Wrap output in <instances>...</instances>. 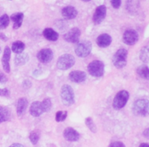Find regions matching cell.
<instances>
[{
    "label": "cell",
    "instance_id": "6",
    "mask_svg": "<svg viewBox=\"0 0 149 147\" xmlns=\"http://www.w3.org/2000/svg\"><path fill=\"white\" fill-rule=\"evenodd\" d=\"M75 63L74 57L71 54H63L58 59L56 66L59 70H66L71 68Z\"/></svg>",
    "mask_w": 149,
    "mask_h": 147
},
{
    "label": "cell",
    "instance_id": "37",
    "mask_svg": "<svg viewBox=\"0 0 149 147\" xmlns=\"http://www.w3.org/2000/svg\"><path fill=\"white\" fill-rule=\"evenodd\" d=\"M0 40H3V41H7L8 39V37L5 36V34H3V33H2V32H0Z\"/></svg>",
    "mask_w": 149,
    "mask_h": 147
},
{
    "label": "cell",
    "instance_id": "34",
    "mask_svg": "<svg viewBox=\"0 0 149 147\" xmlns=\"http://www.w3.org/2000/svg\"><path fill=\"white\" fill-rule=\"evenodd\" d=\"M10 94V92L9 89H8L7 88H5V89H0V96L9 97Z\"/></svg>",
    "mask_w": 149,
    "mask_h": 147
},
{
    "label": "cell",
    "instance_id": "28",
    "mask_svg": "<svg viewBox=\"0 0 149 147\" xmlns=\"http://www.w3.org/2000/svg\"><path fill=\"white\" fill-rule=\"evenodd\" d=\"M40 139V134L37 131H31L29 134V140L33 145L37 144Z\"/></svg>",
    "mask_w": 149,
    "mask_h": 147
},
{
    "label": "cell",
    "instance_id": "41",
    "mask_svg": "<svg viewBox=\"0 0 149 147\" xmlns=\"http://www.w3.org/2000/svg\"><path fill=\"white\" fill-rule=\"evenodd\" d=\"M1 51H2V50H1V48H0V54H1Z\"/></svg>",
    "mask_w": 149,
    "mask_h": 147
},
{
    "label": "cell",
    "instance_id": "14",
    "mask_svg": "<svg viewBox=\"0 0 149 147\" xmlns=\"http://www.w3.org/2000/svg\"><path fill=\"white\" fill-rule=\"evenodd\" d=\"M11 50L8 46H6L4 51L3 56L2 58V64L4 70L6 73H9L10 71V60Z\"/></svg>",
    "mask_w": 149,
    "mask_h": 147
},
{
    "label": "cell",
    "instance_id": "10",
    "mask_svg": "<svg viewBox=\"0 0 149 147\" xmlns=\"http://www.w3.org/2000/svg\"><path fill=\"white\" fill-rule=\"evenodd\" d=\"M81 30L77 27L71 29L69 32H67L64 35V39L67 42L71 43H75L79 42L80 37H81Z\"/></svg>",
    "mask_w": 149,
    "mask_h": 147
},
{
    "label": "cell",
    "instance_id": "38",
    "mask_svg": "<svg viewBox=\"0 0 149 147\" xmlns=\"http://www.w3.org/2000/svg\"><path fill=\"white\" fill-rule=\"evenodd\" d=\"M9 147H24V146L20 144H13L11 146H10Z\"/></svg>",
    "mask_w": 149,
    "mask_h": 147
},
{
    "label": "cell",
    "instance_id": "32",
    "mask_svg": "<svg viewBox=\"0 0 149 147\" xmlns=\"http://www.w3.org/2000/svg\"><path fill=\"white\" fill-rule=\"evenodd\" d=\"M112 6L115 9H118L121 5V0H110Z\"/></svg>",
    "mask_w": 149,
    "mask_h": 147
},
{
    "label": "cell",
    "instance_id": "30",
    "mask_svg": "<svg viewBox=\"0 0 149 147\" xmlns=\"http://www.w3.org/2000/svg\"><path fill=\"white\" fill-rule=\"evenodd\" d=\"M42 105L44 109V112H48L52 107V102L50 98H45L42 102Z\"/></svg>",
    "mask_w": 149,
    "mask_h": 147
},
{
    "label": "cell",
    "instance_id": "11",
    "mask_svg": "<svg viewBox=\"0 0 149 147\" xmlns=\"http://www.w3.org/2000/svg\"><path fill=\"white\" fill-rule=\"evenodd\" d=\"M37 57L40 62L48 63L54 58V53L50 48H43L37 53Z\"/></svg>",
    "mask_w": 149,
    "mask_h": 147
},
{
    "label": "cell",
    "instance_id": "2",
    "mask_svg": "<svg viewBox=\"0 0 149 147\" xmlns=\"http://www.w3.org/2000/svg\"><path fill=\"white\" fill-rule=\"evenodd\" d=\"M133 112L136 116H147L149 115V100L146 99H140L134 103L132 108Z\"/></svg>",
    "mask_w": 149,
    "mask_h": 147
},
{
    "label": "cell",
    "instance_id": "24",
    "mask_svg": "<svg viewBox=\"0 0 149 147\" xmlns=\"http://www.w3.org/2000/svg\"><path fill=\"white\" fill-rule=\"evenodd\" d=\"M25 49V44L22 41L17 40L15 41L12 45V51L15 54H18L23 53Z\"/></svg>",
    "mask_w": 149,
    "mask_h": 147
},
{
    "label": "cell",
    "instance_id": "19",
    "mask_svg": "<svg viewBox=\"0 0 149 147\" xmlns=\"http://www.w3.org/2000/svg\"><path fill=\"white\" fill-rule=\"evenodd\" d=\"M10 19L13 21V27L14 29H18L21 27V26L22 25L23 23V19H24V13H15L13 14L10 16Z\"/></svg>",
    "mask_w": 149,
    "mask_h": 147
},
{
    "label": "cell",
    "instance_id": "18",
    "mask_svg": "<svg viewBox=\"0 0 149 147\" xmlns=\"http://www.w3.org/2000/svg\"><path fill=\"white\" fill-rule=\"evenodd\" d=\"M28 106V100L26 97L19 98L16 104V111L18 116H22L25 113Z\"/></svg>",
    "mask_w": 149,
    "mask_h": 147
},
{
    "label": "cell",
    "instance_id": "13",
    "mask_svg": "<svg viewBox=\"0 0 149 147\" xmlns=\"http://www.w3.org/2000/svg\"><path fill=\"white\" fill-rule=\"evenodd\" d=\"M29 112L31 116H34V117H38V116H41L43 113H45L43 107H42V102H33L30 106Z\"/></svg>",
    "mask_w": 149,
    "mask_h": 147
},
{
    "label": "cell",
    "instance_id": "29",
    "mask_svg": "<svg viewBox=\"0 0 149 147\" xmlns=\"http://www.w3.org/2000/svg\"><path fill=\"white\" fill-rule=\"evenodd\" d=\"M67 116V111H58L56 113V121L58 122H63L66 119Z\"/></svg>",
    "mask_w": 149,
    "mask_h": 147
},
{
    "label": "cell",
    "instance_id": "8",
    "mask_svg": "<svg viewBox=\"0 0 149 147\" xmlns=\"http://www.w3.org/2000/svg\"><path fill=\"white\" fill-rule=\"evenodd\" d=\"M138 33L134 29H128L125 31L123 35V41L128 46H133L138 41Z\"/></svg>",
    "mask_w": 149,
    "mask_h": 147
},
{
    "label": "cell",
    "instance_id": "9",
    "mask_svg": "<svg viewBox=\"0 0 149 147\" xmlns=\"http://www.w3.org/2000/svg\"><path fill=\"white\" fill-rule=\"evenodd\" d=\"M107 14V8L105 5H100L95 10L94 15H93V21L94 24L99 25L104 20Z\"/></svg>",
    "mask_w": 149,
    "mask_h": 147
},
{
    "label": "cell",
    "instance_id": "16",
    "mask_svg": "<svg viewBox=\"0 0 149 147\" xmlns=\"http://www.w3.org/2000/svg\"><path fill=\"white\" fill-rule=\"evenodd\" d=\"M97 44L100 48H107L111 44L112 37L108 34H102L97 38Z\"/></svg>",
    "mask_w": 149,
    "mask_h": 147
},
{
    "label": "cell",
    "instance_id": "36",
    "mask_svg": "<svg viewBox=\"0 0 149 147\" xmlns=\"http://www.w3.org/2000/svg\"><path fill=\"white\" fill-rule=\"evenodd\" d=\"M143 136L147 138V139H149V127L143 131Z\"/></svg>",
    "mask_w": 149,
    "mask_h": 147
},
{
    "label": "cell",
    "instance_id": "40",
    "mask_svg": "<svg viewBox=\"0 0 149 147\" xmlns=\"http://www.w3.org/2000/svg\"><path fill=\"white\" fill-rule=\"evenodd\" d=\"M83 2H89V1H91V0H82Z\"/></svg>",
    "mask_w": 149,
    "mask_h": 147
},
{
    "label": "cell",
    "instance_id": "22",
    "mask_svg": "<svg viewBox=\"0 0 149 147\" xmlns=\"http://www.w3.org/2000/svg\"><path fill=\"white\" fill-rule=\"evenodd\" d=\"M10 118V111L6 107L0 106V123L8 121Z\"/></svg>",
    "mask_w": 149,
    "mask_h": 147
},
{
    "label": "cell",
    "instance_id": "25",
    "mask_svg": "<svg viewBox=\"0 0 149 147\" xmlns=\"http://www.w3.org/2000/svg\"><path fill=\"white\" fill-rule=\"evenodd\" d=\"M140 59L143 62H149V47H144L141 49L140 53Z\"/></svg>",
    "mask_w": 149,
    "mask_h": 147
},
{
    "label": "cell",
    "instance_id": "3",
    "mask_svg": "<svg viewBox=\"0 0 149 147\" xmlns=\"http://www.w3.org/2000/svg\"><path fill=\"white\" fill-rule=\"evenodd\" d=\"M92 49V45L88 40H81L77 44L74 52L78 57L84 58L88 57Z\"/></svg>",
    "mask_w": 149,
    "mask_h": 147
},
{
    "label": "cell",
    "instance_id": "15",
    "mask_svg": "<svg viewBox=\"0 0 149 147\" xmlns=\"http://www.w3.org/2000/svg\"><path fill=\"white\" fill-rule=\"evenodd\" d=\"M64 138L68 141H78L80 139V134L72 127H67L63 133Z\"/></svg>",
    "mask_w": 149,
    "mask_h": 147
},
{
    "label": "cell",
    "instance_id": "5",
    "mask_svg": "<svg viewBox=\"0 0 149 147\" xmlns=\"http://www.w3.org/2000/svg\"><path fill=\"white\" fill-rule=\"evenodd\" d=\"M129 97H130V94L127 91L121 90L118 92L116 94L113 101V106L114 108L116 110L123 108L127 103Z\"/></svg>",
    "mask_w": 149,
    "mask_h": 147
},
{
    "label": "cell",
    "instance_id": "7",
    "mask_svg": "<svg viewBox=\"0 0 149 147\" xmlns=\"http://www.w3.org/2000/svg\"><path fill=\"white\" fill-rule=\"evenodd\" d=\"M88 71L94 77H101L104 73V64L102 62L94 60L88 65Z\"/></svg>",
    "mask_w": 149,
    "mask_h": 147
},
{
    "label": "cell",
    "instance_id": "31",
    "mask_svg": "<svg viewBox=\"0 0 149 147\" xmlns=\"http://www.w3.org/2000/svg\"><path fill=\"white\" fill-rule=\"evenodd\" d=\"M137 2H134V0H129L128 2H127V9L130 12H134L137 8Z\"/></svg>",
    "mask_w": 149,
    "mask_h": 147
},
{
    "label": "cell",
    "instance_id": "20",
    "mask_svg": "<svg viewBox=\"0 0 149 147\" xmlns=\"http://www.w3.org/2000/svg\"><path fill=\"white\" fill-rule=\"evenodd\" d=\"M43 36L49 41H56L58 39V33L51 28H46L43 31Z\"/></svg>",
    "mask_w": 149,
    "mask_h": 147
},
{
    "label": "cell",
    "instance_id": "33",
    "mask_svg": "<svg viewBox=\"0 0 149 147\" xmlns=\"http://www.w3.org/2000/svg\"><path fill=\"white\" fill-rule=\"evenodd\" d=\"M108 147H126L122 142L120 141H114L109 145Z\"/></svg>",
    "mask_w": 149,
    "mask_h": 147
},
{
    "label": "cell",
    "instance_id": "12",
    "mask_svg": "<svg viewBox=\"0 0 149 147\" xmlns=\"http://www.w3.org/2000/svg\"><path fill=\"white\" fill-rule=\"evenodd\" d=\"M69 78L71 81L77 83H81L85 81L87 78V75L85 72L81 70L72 71L69 75Z\"/></svg>",
    "mask_w": 149,
    "mask_h": 147
},
{
    "label": "cell",
    "instance_id": "35",
    "mask_svg": "<svg viewBox=\"0 0 149 147\" xmlns=\"http://www.w3.org/2000/svg\"><path fill=\"white\" fill-rule=\"evenodd\" d=\"M8 81V77L5 75V73L0 71V84H4Z\"/></svg>",
    "mask_w": 149,
    "mask_h": 147
},
{
    "label": "cell",
    "instance_id": "1",
    "mask_svg": "<svg viewBox=\"0 0 149 147\" xmlns=\"http://www.w3.org/2000/svg\"><path fill=\"white\" fill-rule=\"evenodd\" d=\"M61 102L66 106H70L74 103V94L71 86L64 84L61 86L60 92Z\"/></svg>",
    "mask_w": 149,
    "mask_h": 147
},
{
    "label": "cell",
    "instance_id": "23",
    "mask_svg": "<svg viewBox=\"0 0 149 147\" xmlns=\"http://www.w3.org/2000/svg\"><path fill=\"white\" fill-rule=\"evenodd\" d=\"M137 73L140 78L149 80V67L146 65H141L137 69Z\"/></svg>",
    "mask_w": 149,
    "mask_h": 147
},
{
    "label": "cell",
    "instance_id": "21",
    "mask_svg": "<svg viewBox=\"0 0 149 147\" xmlns=\"http://www.w3.org/2000/svg\"><path fill=\"white\" fill-rule=\"evenodd\" d=\"M29 57L26 53H21L17 54L16 57H15V63L16 65L18 66L24 65L29 61Z\"/></svg>",
    "mask_w": 149,
    "mask_h": 147
},
{
    "label": "cell",
    "instance_id": "39",
    "mask_svg": "<svg viewBox=\"0 0 149 147\" xmlns=\"http://www.w3.org/2000/svg\"><path fill=\"white\" fill-rule=\"evenodd\" d=\"M139 147H149V144H146V143H143L139 146Z\"/></svg>",
    "mask_w": 149,
    "mask_h": 147
},
{
    "label": "cell",
    "instance_id": "4",
    "mask_svg": "<svg viewBox=\"0 0 149 147\" xmlns=\"http://www.w3.org/2000/svg\"><path fill=\"white\" fill-rule=\"evenodd\" d=\"M127 55L128 52L126 49H118L113 57V63L114 66L118 69H121L125 67L127 62Z\"/></svg>",
    "mask_w": 149,
    "mask_h": 147
},
{
    "label": "cell",
    "instance_id": "27",
    "mask_svg": "<svg viewBox=\"0 0 149 147\" xmlns=\"http://www.w3.org/2000/svg\"><path fill=\"white\" fill-rule=\"evenodd\" d=\"M86 125L88 127V129L91 131L92 132H97V127H96L95 124H94V121L91 117H87L85 120Z\"/></svg>",
    "mask_w": 149,
    "mask_h": 147
},
{
    "label": "cell",
    "instance_id": "17",
    "mask_svg": "<svg viewBox=\"0 0 149 147\" xmlns=\"http://www.w3.org/2000/svg\"><path fill=\"white\" fill-rule=\"evenodd\" d=\"M61 15L66 19H74L78 15V11L74 7L67 6L61 10Z\"/></svg>",
    "mask_w": 149,
    "mask_h": 147
},
{
    "label": "cell",
    "instance_id": "26",
    "mask_svg": "<svg viewBox=\"0 0 149 147\" xmlns=\"http://www.w3.org/2000/svg\"><path fill=\"white\" fill-rule=\"evenodd\" d=\"M10 24V17L7 14L0 17V30L7 28Z\"/></svg>",
    "mask_w": 149,
    "mask_h": 147
}]
</instances>
